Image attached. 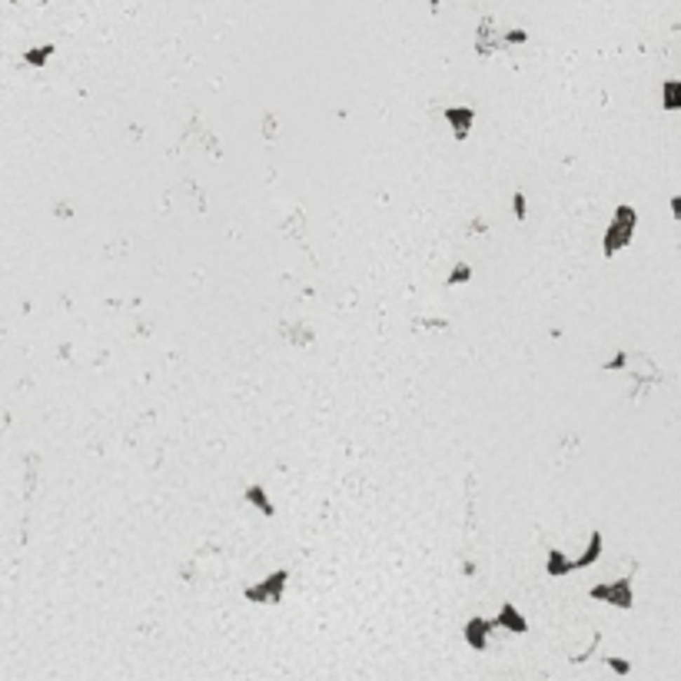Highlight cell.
Here are the masks:
<instances>
[{
	"mask_svg": "<svg viewBox=\"0 0 681 681\" xmlns=\"http://www.w3.org/2000/svg\"><path fill=\"white\" fill-rule=\"evenodd\" d=\"M492 621V628H505V631H512V635H525L529 631V621H525V615L518 612L512 602H505L502 605V612L495 615V619H489Z\"/></svg>",
	"mask_w": 681,
	"mask_h": 681,
	"instance_id": "obj_4",
	"label": "cell"
},
{
	"mask_svg": "<svg viewBox=\"0 0 681 681\" xmlns=\"http://www.w3.org/2000/svg\"><path fill=\"white\" fill-rule=\"evenodd\" d=\"M588 595L592 598H602V602H612L615 608H625V612L631 608V581L628 579H619L615 585H595Z\"/></svg>",
	"mask_w": 681,
	"mask_h": 681,
	"instance_id": "obj_3",
	"label": "cell"
},
{
	"mask_svg": "<svg viewBox=\"0 0 681 681\" xmlns=\"http://www.w3.org/2000/svg\"><path fill=\"white\" fill-rule=\"evenodd\" d=\"M635 223H638V213H635L631 206H619V210H615V220L608 223L605 236H602V252H605V256H615L621 246H628L631 233H635Z\"/></svg>",
	"mask_w": 681,
	"mask_h": 681,
	"instance_id": "obj_1",
	"label": "cell"
},
{
	"mask_svg": "<svg viewBox=\"0 0 681 681\" xmlns=\"http://www.w3.org/2000/svg\"><path fill=\"white\" fill-rule=\"evenodd\" d=\"M468 279H472V266H468V263H455V269L449 273V279H445V286L455 290L459 283H468Z\"/></svg>",
	"mask_w": 681,
	"mask_h": 681,
	"instance_id": "obj_12",
	"label": "cell"
},
{
	"mask_svg": "<svg viewBox=\"0 0 681 681\" xmlns=\"http://www.w3.org/2000/svg\"><path fill=\"white\" fill-rule=\"evenodd\" d=\"M671 216H675V220L681 216V200H678V196H671Z\"/></svg>",
	"mask_w": 681,
	"mask_h": 681,
	"instance_id": "obj_16",
	"label": "cell"
},
{
	"mask_svg": "<svg viewBox=\"0 0 681 681\" xmlns=\"http://www.w3.org/2000/svg\"><path fill=\"white\" fill-rule=\"evenodd\" d=\"M598 555H602V529H595L592 532V539H588V548H585V555L575 558L572 562V568H588L598 562Z\"/></svg>",
	"mask_w": 681,
	"mask_h": 681,
	"instance_id": "obj_8",
	"label": "cell"
},
{
	"mask_svg": "<svg viewBox=\"0 0 681 681\" xmlns=\"http://www.w3.org/2000/svg\"><path fill=\"white\" fill-rule=\"evenodd\" d=\"M605 665L615 671V675H628V671H631V661H625V658H615V655L605 658Z\"/></svg>",
	"mask_w": 681,
	"mask_h": 681,
	"instance_id": "obj_13",
	"label": "cell"
},
{
	"mask_svg": "<svg viewBox=\"0 0 681 681\" xmlns=\"http://www.w3.org/2000/svg\"><path fill=\"white\" fill-rule=\"evenodd\" d=\"M243 499H246V502H250V505H256V508H259L263 515H269V518L276 515V508L269 505V495H266V489H263V485H246V492H243Z\"/></svg>",
	"mask_w": 681,
	"mask_h": 681,
	"instance_id": "obj_7",
	"label": "cell"
},
{
	"mask_svg": "<svg viewBox=\"0 0 681 681\" xmlns=\"http://www.w3.org/2000/svg\"><path fill=\"white\" fill-rule=\"evenodd\" d=\"M489 631H495L489 619H468L466 621V642H468V648H476V652H485V648H489Z\"/></svg>",
	"mask_w": 681,
	"mask_h": 681,
	"instance_id": "obj_6",
	"label": "cell"
},
{
	"mask_svg": "<svg viewBox=\"0 0 681 681\" xmlns=\"http://www.w3.org/2000/svg\"><path fill=\"white\" fill-rule=\"evenodd\" d=\"M525 40H529L525 30H508V34H505V43H525Z\"/></svg>",
	"mask_w": 681,
	"mask_h": 681,
	"instance_id": "obj_15",
	"label": "cell"
},
{
	"mask_svg": "<svg viewBox=\"0 0 681 681\" xmlns=\"http://www.w3.org/2000/svg\"><path fill=\"white\" fill-rule=\"evenodd\" d=\"M442 116L452 123L455 140H466L468 130H472V120H476V110H472V107H445V110H442Z\"/></svg>",
	"mask_w": 681,
	"mask_h": 681,
	"instance_id": "obj_5",
	"label": "cell"
},
{
	"mask_svg": "<svg viewBox=\"0 0 681 681\" xmlns=\"http://www.w3.org/2000/svg\"><path fill=\"white\" fill-rule=\"evenodd\" d=\"M11 4H17V0H11Z\"/></svg>",
	"mask_w": 681,
	"mask_h": 681,
	"instance_id": "obj_17",
	"label": "cell"
},
{
	"mask_svg": "<svg viewBox=\"0 0 681 681\" xmlns=\"http://www.w3.org/2000/svg\"><path fill=\"white\" fill-rule=\"evenodd\" d=\"M661 97H665V110H678L681 107V83L678 80H665Z\"/></svg>",
	"mask_w": 681,
	"mask_h": 681,
	"instance_id": "obj_11",
	"label": "cell"
},
{
	"mask_svg": "<svg viewBox=\"0 0 681 681\" xmlns=\"http://www.w3.org/2000/svg\"><path fill=\"white\" fill-rule=\"evenodd\" d=\"M512 206H515V210H512V213H515V220H525V213H529V210H525V196H522V193H515V196H512Z\"/></svg>",
	"mask_w": 681,
	"mask_h": 681,
	"instance_id": "obj_14",
	"label": "cell"
},
{
	"mask_svg": "<svg viewBox=\"0 0 681 681\" xmlns=\"http://www.w3.org/2000/svg\"><path fill=\"white\" fill-rule=\"evenodd\" d=\"M53 43H43V47H30V50H24V63L27 67H43V63L53 57Z\"/></svg>",
	"mask_w": 681,
	"mask_h": 681,
	"instance_id": "obj_9",
	"label": "cell"
},
{
	"mask_svg": "<svg viewBox=\"0 0 681 681\" xmlns=\"http://www.w3.org/2000/svg\"><path fill=\"white\" fill-rule=\"evenodd\" d=\"M545 568H548V575H555V579H558V575H565V572H575V568H572V558H565L562 552H558V548H552V552H548V562H545Z\"/></svg>",
	"mask_w": 681,
	"mask_h": 681,
	"instance_id": "obj_10",
	"label": "cell"
},
{
	"mask_svg": "<svg viewBox=\"0 0 681 681\" xmlns=\"http://www.w3.org/2000/svg\"><path fill=\"white\" fill-rule=\"evenodd\" d=\"M286 581H290V572H286V568H276L266 581L250 585V588L243 592V598H246V602H256V605H279V602H283V592H286Z\"/></svg>",
	"mask_w": 681,
	"mask_h": 681,
	"instance_id": "obj_2",
	"label": "cell"
}]
</instances>
